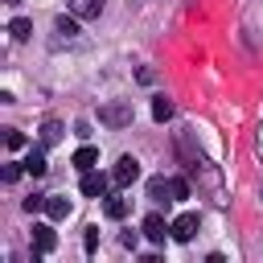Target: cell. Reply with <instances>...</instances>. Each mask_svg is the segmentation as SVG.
<instances>
[{
    "label": "cell",
    "mask_w": 263,
    "mask_h": 263,
    "mask_svg": "<svg viewBox=\"0 0 263 263\" xmlns=\"http://www.w3.org/2000/svg\"><path fill=\"white\" fill-rule=\"evenodd\" d=\"M127 205H132L127 197H107V201H103V214H107L111 222H119V218L127 214Z\"/></svg>",
    "instance_id": "2e32d148"
},
{
    "label": "cell",
    "mask_w": 263,
    "mask_h": 263,
    "mask_svg": "<svg viewBox=\"0 0 263 263\" xmlns=\"http://www.w3.org/2000/svg\"><path fill=\"white\" fill-rule=\"evenodd\" d=\"M136 177H140V160H136V156H119L115 168H111V181H115L119 189H127Z\"/></svg>",
    "instance_id": "3957f363"
},
{
    "label": "cell",
    "mask_w": 263,
    "mask_h": 263,
    "mask_svg": "<svg viewBox=\"0 0 263 263\" xmlns=\"http://www.w3.org/2000/svg\"><path fill=\"white\" fill-rule=\"evenodd\" d=\"M4 144L16 152V148H25V132H16V127H4Z\"/></svg>",
    "instance_id": "ac0fdd59"
},
{
    "label": "cell",
    "mask_w": 263,
    "mask_h": 263,
    "mask_svg": "<svg viewBox=\"0 0 263 263\" xmlns=\"http://www.w3.org/2000/svg\"><path fill=\"white\" fill-rule=\"evenodd\" d=\"M21 205H25V214H37V210H45V197H41V193H33V197H25Z\"/></svg>",
    "instance_id": "ffe728a7"
},
{
    "label": "cell",
    "mask_w": 263,
    "mask_h": 263,
    "mask_svg": "<svg viewBox=\"0 0 263 263\" xmlns=\"http://www.w3.org/2000/svg\"><path fill=\"white\" fill-rule=\"evenodd\" d=\"M82 242H86V255H95V251H99V226H90Z\"/></svg>",
    "instance_id": "44dd1931"
},
{
    "label": "cell",
    "mask_w": 263,
    "mask_h": 263,
    "mask_svg": "<svg viewBox=\"0 0 263 263\" xmlns=\"http://www.w3.org/2000/svg\"><path fill=\"white\" fill-rule=\"evenodd\" d=\"M168 189H173V201H185L193 189H189V181L185 177H168Z\"/></svg>",
    "instance_id": "e0dca14e"
},
{
    "label": "cell",
    "mask_w": 263,
    "mask_h": 263,
    "mask_svg": "<svg viewBox=\"0 0 263 263\" xmlns=\"http://www.w3.org/2000/svg\"><path fill=\"white\" fill-rule=\"evenodd\" d=\"M115 181L107 177V173H82V181H78V189H82V197H107V189H111Z\"/></svg>",
    "instance_id": "7a4b0ae2"
},
{
    "label": "cell",
    "mask_w": 263,
    "mask_h": 263,
    "mask_svg": "<svg viewBox=\"0 0 263 263\" xmlns=\"http://www.w3.org/2000/svg\"><path fill=\"white\" fill-rule=\"evenodd\" d=\"M136 119V111H132V99H119V103H107V107H99V123H107V127H127Z\"/></svg>",
    "instance_id": "6da1fadb"
},
{
    "label": "cell",
    "mask_w": 263,
    "mask_h": 263,
    "mask_svg": "<svg viewBox=\"0 0 263 263\" xmlns=\"http://www.w3.org/2000/svg\"><path fill=\"white\" fill-rule=\"evenodd\" d=\"M144 234H148L152 242H164V238L173 234V226H164V218H160V214H148V218H144Z\"/></svg>",
    "instance_id": "8992f818"
},
{
    "label": "cell",
    "mask_w": 263,
    "mask_h": 263,
    "mask_svg": "<svg viewBox=\"0 0 263 263\" xmlns=\"http://www.w3.org/2000/svg\"><path fill=\"white\" fill-rule=\"evenodd\" d=\"M4 4H21V0H4Z\"/></svg>",
    "instance_id": "cb8c5ba5"
},
{
    "label": "cell",
    "mask_w": 263,
    "mask_h": 263,
    "mask_svg": "<svg viewBox=\"0 0 263 263\" xmlns=\"http://www.w3.org/2000/svg\"><path fill=\"white\" fill-rule=\"evenodd\" d=\"M168 226H173V238H177V242H189V238L197 234V214H181V218H173Z\"/></svg>",
    "instance_id": "277c9868"
},
{
    "label": "cell",
    "mask_w": 263,
    "mask_h": 263,
    "mask_svg": "<svg viewBox=\"0 0 263 263\" xmlns=\"http://www.w3.org/2000/svg\"><path fill=\"white\" fill-rule=\"evenodd\" d=\"M70 12H74L78 21H90V16L103 12V0H70Z\"/></svg>",
    "instance_id": "30bf717a"
},
{
    "label": "cell",
    "mask_w": 263,
    "mask_h": 263,
    "mask_svg": "<svg viewBox=\"0 0 263 263\" xmlns=\"http://www.w3.org/2000/svg\"><path fill=\"white\" fill-rule=\"evenodd\" d=\"M70 164H74L78 173H90V168L99 164V148H90V144H82V148H78V152L70 156Z\"/></svg>",
    "instance_id": "5b68a950"
},
{
    "label": "cell",
    "mask_w": 263,
    "mask_h": 263,
    "mask_svg": "<svg viewBox=\"0 0 263 263\" xmlns=\"http://www.w3.org/2000/svg\"><path fill=\"white\" fill-rule=\"evenodd\" d=\"M58 140H62V123L58 119H45L41 123V148H53Z\"/></svg>",
    "instance_id": "5bb4252c"
},
{
    "label": "cell",
    "mask_w": 263,
    "mask_h": 263,
    "mask_svg": "<svg viewBox=\"0 0 263 263\" xmlns=\"http://www.w3.org/2000/svg\"><path fill=\"white\" fill-rule=\"evenodd\" d=\"M45 168H49L45 164V148H29L25 152V173L29 177H45Z\"/></svg>",
    "instance_id": "52a82bcc"
},
{
    "label": "cell",
    "mask_w": 263,
    "mask_h": 263,
    "mask_svg": "<svg viewBox=\"0 0 263 263\" xmlns=\"http://www.w3.org/2000/svg\"><path fill=\"white\" fill-rule=\"evenodd\" d=\"M148 197H152V201H173L168 181H164V177H152V181H148Z\"/></svg>",
    "instance_id": "9a60e30c"
},
{
    "label": "cell",
    "mask_w": 263,
    "mask_h": 263,
    "mask_svg": "<svg viewBox=\"0 0 263 263\" xmlns=\"http://www.w3.org/2000/svg\"><path fill=\"white\" fill-rule=\"evenodd\" d=\"M152 119H156V123H168V119H173V99L156 95V99H152Z\"/></svg>",
    "instance_id": "4fadbf2b"
},
{
    "label": "cell",
    "mask_w": 263,
    "mask_h": 263,
    "mask_svg": "<svg viewBox=\"0 0 263 263\" xmlns=\"http://www.w3.org/2000/svg\"><path fill=\"white\" fill-rule=\"evenodd\" d=\"M136 242H140V234H136V230H127V234H123V247H127V251H136Z\"/></svg>",
    "instance_id": "7402d4cb"
},
{
    "label": "cell",
    "mask_w": 263,
    "mask_h": 263,
    "mask_svg": "<svg viewBox=\"0 0 263 263\" xmlns=\"http://www.w3.org/2000/svg\"><path fill=\"white\" fill-rule=\"evenodd\" d=\"M8 33H12V41H29L33 37V21L29 16H12L8 21Z\"/></svg>",
    "instance_id": "8fae6325"
},
{
    "label": "cell",
    "mask_w": 263,
    "mask_h": 263,
    "mask_svg": "<svg viewBox=\"0 0 263 263\" xmlns=\"http://www.w3.org/2000/svg\"><path fill=\"white\" fill-rule=\"evenodd\" d=\"M21 173H25V160H8V164H4V185H12Z\"/></svg>",
    "instance_id": "d6986e66"
},
{
    "label": "cell",
    "mask_w": 263,
    "mask_h": 263,
    "mask_svg": "<svg viewBox=\"0 0 263 263\" xmlns=\"http://www.w3.org/2000/svg\"><path fill=\"white\" fill-rule=\"evenodd\" d=\"M33 247H37L41 255H49V251L58 247V234H53V226H33Z\"/></svg>",
    "instance_id": "ba28073f"
},
{
    "label": "cell",
    "mask_w": 263,
    "mask_h": 263,
    "mask_svg": "<svg viewBox=\"0 0 263 263\" xmlns=\"http://www.w3.org/2000/svg\"><path fill=\"white\" fill-rule=\"evenodd\" d=\"M45 214H49L53 222L70 218V197H45Z\"/></svg>",
    "instance_id": "7c38bea8"
},
{
    "label": "cell",
    "mask_w": 263,
    "mask_h": 263,
    "mask_svg": "<svg viewBox=\"0 0 263 263\" xmlns=\"http://www.w3.org/2000/svg\"><path fill=\"white\" fill-rule=\"evenodd\" d=\"M53 33H58V41H74L78 37V16L70 12V16H58L53 21Z\"/></svg>",
    "instance_id": "9c48e42d"
},
{
    "label": "cell",
    "mask_w": 263,
    "mask_h": 263,
    "mask_svg": "<svg viewBox=\"0 0 263 263\" xmlns=\"http://www.w3.org/2000/svg\"><path fill=\"white\" fill-rule=\"evenodd\" d=\"M255 156L263 160V123H259V132H255Z\"/></svg>",
    "instance_id": "603a6c76"
}]
</instances>
